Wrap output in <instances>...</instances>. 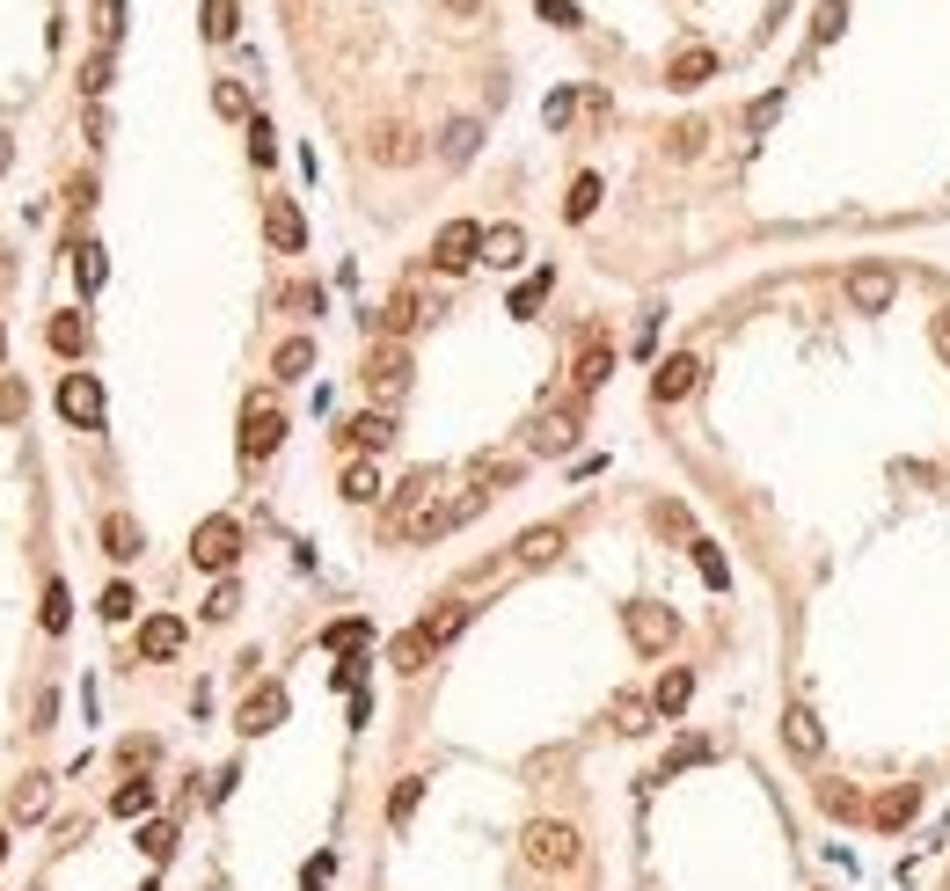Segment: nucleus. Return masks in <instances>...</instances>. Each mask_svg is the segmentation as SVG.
I'll use <instances>...</instances> for the list:
<instances>
[{
    "mask_svg": "<svg viewBox=\"0 0 950 891\" xmlns=\"http://www.w3.org/2000/svg\"><path fill=\"white\" fill-rule=\"evenodd\" d=\"M45 337H51V351H67V359H73V351H88V322H81V314H51Z\"/></svg>",
    "mask_w": 950,
    "mask_h": 891,
    "instance_id": "obj_29",
    "label": "nucleus"
},
{
    "mask_svg": "<svg viewBox=\"0 0 950 891\" xmlns=\"http://www.w3.org/2000/svg\"><path fill=\"white\" fill-rule=\"evenodd\" d=\"M417 796H424V774H410V782H395V796H388V819H395V826H402V819L417 811Z\"/></svg>",
    "mask_w": 950,
    "mask_h": 891,
    "instance_id": "obj_42",
    "label": "nucleus"
},
{
    "mask_svg": "<svg viewBox=\"0 0 950 891\" xmlns=\"http://www.w3.org/2000/svg\"><path fill=\"white\" fill-rule=\"evenodd\" d=\"M329 869H337V855H315V863L300 869V891H329Z\"/></svg>",
    "mask_w": 950,
    "mask_h": 891,
    "instance_id": "obj_53",
    "label": "nucleus"
},
{
    "mask_svg": "<svg viewBox=\"0 0 950 891\" xmlns=\"http://www.w3.org/2000/svg\"><path fill=\"white\" fill-rule=\"evenodd\" d=\"M438 8H446V15H461V23H468V15H476L483 0H438Z\"/></svg>",
    "mask_w": 950,
    "mask_h": 891,
    "instance_id": "obj_59",
    "label": "nucleus"
},
{
    "mask_svg": "<svg viewBox=\"0 0 950 891\" xmlns=\"http://www.w3.org/2000/svg\"><path fill=\"white\" fill-rule=\"evenodd\" d=\"M270 723H286V687H256L242 701V738H264Z\"/></svg>",
    "mask_w": 950,
    "mask_h": 891,
    "instance_id": "obj_10",
    "label": "nucleus"
},
{
    "mask_svg": "<svg viewBox=\"0 0 950 891\" xmlns=\"http://www.w3.org/2000/svg\"><path fill=\"white\" fill-rule=\"evenodd\" d=\"M614 723H622V731H644V723H651V701H644V695H622V701H614Z\"/></svg>",
    "mask_w": 950,
    "mask_h": 891,
    "instance_id": "obj_47",
    "label": "nucleus"
},
{
    "mask_svg": "<svg viewBox=\"0 0 950 891\" xmlns=\"http://www.w3.org/2000/svg\"><path fill=\"white\" fill-rule=\"evenodd\" d=\"M81 88H88V96H103V88H110V51H96V59L81 67Z\"/></svg>",
    "mask_w": 950,
    "mask_h": 891,
    "instance_id": "obj_49",
    "label": "nucleus"
},
{
    "mask_svg": "<svg viewBox=\"0 0 950 891\" xmlns=\"http://www.w3.org/2000/svg\"><path fill=\"white\" fill-rule=\"evenodd\" d=\"M687 701H695V673H681V665H673V673L658 679V695H651V709H658V717H681Z\"/></svg>",
    "mask_w": 950,
    "mask_h": 891,
    "instance_id": "obj_21",
    "label": "nucleus"
},
{
    "mask_svg": "<svg viewBox=\"0 0 950 891\" xmlns=\"http://www.w3.org/2000/svg\"><path fill=\"white\" fill-rule=\"evenodd\" d=\"M490 490H461V497H432V505L417 511L410 527H402V541H446L454 527H468V519H483Z\"/></svg>",
    "mask_w": 950,
    "mask_h": 891,
    "instance_id": "obj_1",
    "label": "nucleus"
},
{
    "mask_svg": "<svg viewBox=\"0 0 950 891\" xmlns=\"http://www.w3.org/2000/svg\"><path fill=\"white\" fill-rule=\"evenodd\" d=\"M608 373H614V351H608V344H585V359H578V373H570V381H578V395H592Z\"/></svg>",
    "mask_w": 950,
    "mask_h": 891,
    "instance_id": "obj_26",
    "label": "nucleus"
},
{
    "mask_svg": "<svg viewBox=\"0 0 950 891\" xmlns=\"http://www.w3.org/2000/svg\"><path fill=\"white\" fill-rule=\"evenodd\" d=\"M570 438H578V424H570V417H534L527 446H534V454H570Z\"/></svg>",
    "mask_w": 950,
    "mask_h": 891,
    "instance_id": "obj_22",
    "label": "nucleus"
},
{
    "mask_svg": "<svg viewBox=\"0 0 950 891\" xmlns=\"http://www.w3.org/2000/svg\"><path fill=\"white\" fill-rule=\"evenodd\" d=\"M118 29H124V8H118V0H96V37H103V45H110Z\"/></svg>",
    "mask_w": 950,
    "mask_h": 891,
    "instance_id": "obj_51",
    "label": "nucleus"
},
{
    "mask_svg": "<svg viewBox=\"0 0 950 891\" xmlns=\"http://www.w3.org/2000/svg\"><path fill=\"white\" fill-rule=\"evenodd\" d=\"M140 651L146 658H176L183 651V622H176V614H154V622L140 628Z\"/></svg>",
    "mask_w": 950,
    "mask_h": 891,
    "instance_id": "obj_19",
    "label": "nucleus"
},
{
    "mask_svg": "<svg viewBox=\"0 0 950 891\" xmlns=\"http://www.w3.org/2000/svg\"><path fill=\"white\" fill-rule=\"evenodd\" d=\"M286 308H300V314L322 308V286H286Z\"/></svg>",
    "mask_w": 950,
    "mask_h": 891,
    "instance_id": "obj_57",
    "label": "nucleus"
},
{
    "mask_svg": "<svg viewBox=\"0 0 950 891\" xmlns=\"http://www.w3.org/2000/svg\"><path fill=\"white\" fill-rule=\"evenodd\" d=\"M541 23H556V29H578V8H570V0H541Z\"/></svg>",
    "mask_w": 950,
    "mask_h": 891,
    "instance_id": "obj_54",
    "label": "nucleus"
},
{
    "mask_svg": "<svg viewBox=\"0 0 950 891\" xmlns=\"http://www.w3.org/2000/svg\"><path fill=\"white\" fill-rule=\"evenodd\" d=\"M103 270H110V264H103V249H96V241H73V286H81V292H96V286H103Z\"/></svg>",
    "mask_w": 950,
    "mask_h": 891,
    "instance_id": "obj_28",
    "label": "nucleus"
},
{
    "mask_svg": "<svg viewBox=\"0 0 950 891\" xmlns=\"http://www.w3.org/2000/svg\"><path fill=\"white\" fill-rule=\"evenodd\" d=\"M132 606H140V592H132V585H110V592H103V622H132Z\"/></svg>",
    "mask_w": 950,
    "mask_h": 891,
    "instance_id": "obj_44",
    "label": "nucleus"
},
{
    "mask_svg": "<svg viewBox=\"0 0 950 891\" xmlns=\"http://www.w3.org/2000/svg\"><path fill=\"white\" fill-rule=\"evenodd\" d=\"M702 146V118H687V124H673V154H695Z\"/></svg>",
    "mask_w": 950,
    "mask_h": 891,
    "instance_id": "obj_55",
    "label": "nucleus"
},
{
    "mask_svg": "<svg viewBox=\"0 0 950 891\" xmlns=\"http://www.w3.org/2000/svg\"><path fill=\"white\" fill-rule=\"evenodd\" d=\"M197 15H205V37H213V45H227V37L242 29V15H235V0H205Z\"/></svg>",
    "mask_w": 950,
    "mask_h": 891,
    "instance_id": "obj_30",
    "label": "nucleus"
},
{
    "mask_svg": "<svg viewBox=\"0 0 950 891\" xmlns=\"http://www.w3.org/2000/svg\"><path fill=\"white\" fill-rule=\"evenodd\" d=\"M782 738H790V752H804V760H811V752H819V723L804 717V709H790V723H782Z\"/></svg>",
    "mask_w": 950,
    "mask_h": 891,
    "instance_id": "obj_34",
    "label": "nucleus"
},
{
    "mask_svg": "<svg viewBox=\"0 0 950 891\" xmlns=\"http://www.w3.org/2000/svg\"><path fill=\"white\" fill-rule=\"evenodd\" d=\"M344 497H351V505H373V497H381V468H373V460H351V468H344Z\"/></svg>",
    "mask_w": 950,
    "mask_h": 891,
    "instance_id": "obj_27",
    "label": "nucleus"
},
{
    "mask_svg": "<svg viewBox=\"0 0 950 891\" xmlns=\"http://www.w3.org/2000/svg\"><path fill=\"white\" fill-rule=\"evenodd\" d=\"M249 154H256V169H270V161H278V132H270L264 118H249Z\"/></svg>",
    "mask_w": 950,
    "mask_h": 891,
    "instance_id": "obj_40",
    "label": "nucleus"
},
{
    "mask_svg": "<svg viewBox=\"0 0 950 891\" xmlns=\"http://www.w3.org/2000/svg\"><path fill=\"white\" fill-rule=\"evenodd\" d=\"M67 622H73V592L51 578V585H45V628H67Z\"/></svg>",
    "mask_w": 950,
    "mask_h": 891,
    "instance_id": "obj_39",
    "label": "nucleus"
},
{
    "mask_svg": "<svg viewBox=\"0 0 950 891\" xmlns=\"http://www.w3.org/2000/svg\"><path fill=\"white\" fill-rule=\"evenodd\" d=\"M570 110H578V103H570V96H563V88H556V96H549V110H541V118H549V124H570Z\"/></svg>",
    "mask_w": 950,
    "mask_h": 891,
    "instance_id": "obj_58",
    "label": "nucleus"
},
{
    "mask_svg": "<svg viewBox=\"0 0 950 891\" xmlns=\"http://www.w3.org/2000/svg\"><path fill=\"white\" fill-rule=\"evenodd\" d=\"M563 555V527H527L519 533V563H556Z\"/></svg>",
    "mask_w": 950,
    "mask_h": 891,
    "instance_id": "obj_25",
    "label": "nucleus"
},
{
    "mask_svg": "<svg viewBox=\"0 0 950 891\" xmlns=\"http://www.w3.org/2000/svg\"><path fill=\"white\" fill-rule=\"evenodd\" d=\"M505 482H519V460H505V454L476 460V490H505Z\"/></svg>",
    "mask_w": 950,
    "mask_h": 891,
    "instance_id": "obj_33",
    "label": "nucleus"
},
{
    "mask_svg": "<svg viewBox=\"0 0 950 891\" xmlns=\"http://www.w3.org/2000/svg\"><path fill=\"white\" fill-rule=\"evenodd\" d=\"M373 161H388V169L417 161V132H402V124H381V132H373Z\"/></svg>",
    "mask_w": 950,
    "mask_h": 891,
    "instance_id": "obj_20",
    "label": "nucleus"
},
{
    "mask_svg": "<svg viewBox=\"0 0 950 891\" xmlns=\"http://www.w3.org/2000/svg\"><path fill=\"white\" fill-rule=\"evenodd\" d=\"M118 752H124V768H146V760H154V738H124Z\"/></svg>",
    "mask_w": 950,
    "mask_h": 891,
    "instance_id": "obj_56",
    "label": "nucleus"
},
{
    "mask_svg": "<svg viewBox=\"0 0 950 891\" xmlns=\"http://www.w3.org/2000/svg\"><path fill=\"white\" fill-rule=\"evenodd\" d=\"M432 651H438V643L424 636V622H417V628H402V636L388 643V665H395V673H424V665H432Z\"/></svg>",
    "mask_w": 950,
    "mask_h": 891,
    "instance_id": "obj_13",
    "label": "nucleus"
},
{
    "mask_svg": "<svg viewBox=\"0 0 950 891\" xmlns=\"http://www.w3.org/2000/svg\"><path fill=\"white\" fill-rule=\"evenodd\" d=\"M519 256H527V234H519V227H490V234H483V264L512 270Z\"/></svg>",
    "mask_w": 950,
    "mask_h": 891,
    "instance_id": "obj_23",
    "label": "nucleus"
},
{
    "mask_svg": "<svg viewBox=\"0 0 950 891\" xmlns=\"http://www.w3.org/2000/svg\"><path fill=\"white\" fill-rule=\"evenodd\" d=\"M140 847H146V863H169L176 855V826H161V819L140 826Z\"/></svg>",
    "mask_w": 950,
    "mask_h": 891,
    "instance_id": "obj_38",
    "label": "nucleus"
},
{
    "mask_svg": "<svg viewBox=\"0 0 950 891\" xmlns=\"http://www.w3.org/2000/svg\"><path fill=\"white\" fill-rule=\"evenodd\" d=\"M45 804H51V782L45 774H23V782H15V796H8V819H45Z\"/></svg>",
    "mask_w": 950,
    "mask_h": 891,
    "instance_id": "obj_15",
    "label": "nucleus"
},
{
    "mask_svg": "<svg viewBox=\"0 0 950 891\" xmlns=\"http://www.w3.org/2000/svg\"><path fill=\"white\" fill-rule=\"evenodd\" d=\"M213 110H219V118H249V96H242V81H219V88H213Z\"/></svg>",
    "mask_w": 950,
    "mask_h": 891,
    "instance_id": "obj_45",
    "label": "nucleus"
},
{
    "mask_svg": "<svg viewBox=\"0 0 950 891\" xmlns=\"http://www.w3.org/2000/svg\"><path fill=\"white\" fill-rule=\"evenodd\" d=\"M461 628H468V600H438L432 614H424V636H432V643H454Z\"/></svg>",
    "mask_w": 950,
    "mask_h": 891,
    "instance_id": "obj_24",
    "label": "nucleus"
},
{
    "mask_svg": "<svg viewBox=\"0 0 950 891\" xmlns=\"http://www.w3.org/2000/svg\"><path fill=\"white\" fill-rule=\"evenodd\" d=\"M936 344H943V359H950V314H936Z\"/></svg>",
    "mask_w": 950,
    "mask_h": 891,
    "instance_id": "obj_60",
    "label": "nucleus"
},
{
    "mask_svg": "<svg viewBox=\"0 0 950 891\" xmlns=\"http://www.w3.org/2000/svg\"><path fill=\"white\" fill-rule=\"evenodd\" d=\"M264 234L278 241L286 256H300V249H308V219H300V205H292V197H270V205H264Z\"/></svg>",
    "mask_w": 950,
    "mask_h": 891,
    "instance_id": "obj_9",
    "label": "nucleus"
},
{
    "mask_svg": "<svg viewBox=\"0 0 950 891\" xmlns=\"http://www.w3.org/2000/svg\"><path fill=\"white\" fill-rule=\"evenodd\" d=\"M235 606H242V592H235V585L219 578V585H213V600H205V614H213V622H227V614H235Z\"/></svg>",
    "mask_w": 950,
    "mask_h": 891,
    "instance_id": "obj_50",
    "label": "nucleus"
},
{
    "mask_svg": "<svg viewBox=\"0 0 950 891\" xmlns=\"http://www.w3.org/2000/svg\"><path fill=\"white\" fill-rule=\"evenodd\" d=\"M344 438H351V446H365V454H381V446L395 438V417L388 410H365V417H351V424H344Z\"/></svg>",
    "mask_w": 950,
    "mask_h": 891,
    "instance_id": "obj_17",
    "label": "nucleus"
},
{
    "mask_svg": "<svg viewBox=\"0 0 950 891\" xmlns=\"http://www.w3.org/2000/svg\"><path fill=\"white\" fill-rule=\"evenodd\" d=\"M8 161H15V140H8V132H0V176H8Z\"/></svg>",
    "mask_w": 950,
    "mask_h": 891,
    "instance_id": "obj_61",
    "label": "nucleus"
},
{
    "mask_svg": "<svg viewBox=\"0 0 950 891\" xmlns=\"http://www.w3.org/2000/svg\"><path fill=\"white\" fill-rule=\"evenodd\" d=\"M322 643H329V651H344V658H351V651H365V643H373V622H337V628H329V636H322Z\"/></svg>",
    "mask_w": 950,
    "mask_h": 891,
    "instance_id": "obj_35",
    "label": "nucleus"
},
{
    "mask_svg": "<svg viewBox=\"0 0 950 891\" xmlns=\"http://www.w3.org/2000/svg\"><path fill=\"white\" fill-rule=\"evenodd\" d=\"M0 359H8V329H0Z\"/></svg>",
    "mask_w": 950,
    "mask_h": 891,
    "instance_id": "obj_63",
    "label": "nucleus"
},
{
    "mask_svg": "<svg viewBox=\"0 0 950 891\" xmlns=\"http://www.w3.org/2000/svg\"><path fill=\"white\" fill-rule=\"evenodd\" d=\"M906 819H914V790H892L877 804V826H906Z\"/></svg>",
    "mask_w": 950,
    "mask_h": 891,
    "instance_id": "obj_46",
    "label": "nucleus"
},
{
    "mask_svg": "<svg viewBox=\"0 0 950 891\" xmlns=\"http://www.w3.org/2000/svg\"><path fill=\"white\" fill-rule=\"evenodd\" d=\"M0 863H8V826H0Z\"/></svg>",
    "mask_w": 950,
    "mask_h": 891,
    "instance_id": "obj_62",
    "label": "nucleus"
},
{
    "mask_svg": "<svg viewBox=\"0 0 950 891\" xmlns=\"http://www.w3.org/2000/svg\"><path fill=\"white\" fill-rule=\"evenodd\" d=\"M681 636V622H673V606H629V643L644 658H658L665 643Z\"/></svg>",
    "mask_w": 950,
    "mask_h": 891,
    "instance_id": "obj_6",
    "label": "nucleus"
},
{
    "mask_svg": "<svg viewBox=\"0 0 950 891\" xmlns=\"http://www.w3.org/2000/svg\"><path fill=\"white\" fill-rule=\"evenodd\" d=\"M549 286H556V278H549V270H534V278H527V286L512 292V314H534L541 300H549Z\"/></svg>",
    "mask_w": 950,
    "mask_h": 891,
    "instance_id": "obj_41",
    "label": "nucleus"
},
{
    "mask_svg": "<svg viewBox=\"0 0 950 891\" xmlns=\"http://www.w3.org/2000/svg\"><path fill=\"white\" fill-rule=\"evenodd\" d=\"M23 410H29V387L23 381H0V424H15Z\"/></svg>",
    "mask_w": 950,
    "mask_h": 891,
    "instance_id": "obj_48",
    "label": "nucleus"
},
{
    "mask_svg": "<svg viewBox=\"0 0 950 891\" xmlns=\"http://www.w3.org/2000/svg\"><path fill=\"white\" fill-rule=\"evenodd\" d=\"M695 760H709V746H702V738H687V746H673V752H665V774L695 768Z\"/></svg>",
    "mask_w": 950,
    "mask_h": 891,
    "instance_id": "obj_52",
    "label": "nucleus"
},
{
    "mask_svg": "<svg viewBox=\"0 0 950 891\" xmlns=\"http://www.w3.org/2000/svg\"><path fill=\"white\" fill-rule=\"evenodd\" d=\"M191 555H197V570H235V555H242V527H235V519H205V527L191 533Z\"/></svg>",
    "mask_w": 950,
    "mask_h": 891,
    "instance_id": "obj_4",
    "label": "nucleus"
},
{
    "mask_svg": "<svg viewBox=\"0 0 950 891\" xmlns=\"http://www.w3.org/2000/svg\"><path fill=\"white\" fill-rule=\"evenodd\" d=\"M695 381H702V365L681 351V359H665V365L651 373V395H658V402H681V395H695Z\"/></svg>",
    "mask_w": 950,
    "mask_h": 891,
    "instance_id": "obj_11",
    "label": "nucleus"
},
{
    "mask_svg": "<svg viewBox=\"0 0 950 891\" xmlns=\"http://www.w3.org/2000/svg\"><path fill=\"white\" fill-rule=\"evenodd\" d=\"M278 438H286V417L270 410V402H249V410H242V460L278 454Z\"/></svg>",
    "mask_w": 950,
    "mask_h": 891,
    "instance_id": "obj_5",
    "label": "nucleus"
},
{
    "mask_svg": "<svg viewBox=\"0 0 950 891\" xmlns=\"http://www.w3.org/2000/svg\"><path fill=\"white\" fill-rule=\"evenodd\" d=\"M592 205H600V176H578V183H570V197H563V213H570V219H592Z\"/></svg>",
    "mask_w": 950,
    "mask_h": 891,
    "instance_id": "obj_36",
    "label": "nucleus"
},
{
    "mask_svg": "<svg viewBox=\"0 0 950 891\" xmlns=\"http://www.w3.org/2000/svg\"><path fill=\"white\" fill-rule=\"evenodd\" d=\"M365 387H373V395H402V387H410V351H402V344H381V351H373V359H365Z\"/></svg>",
    "mask_w": 950,
    "mask_h": 891,
    "instance_id": "obj_8",
    "label": "nucleus"
},
{
    "mask_svg": "<svg viewBox=\"0 0 950 891\" xmlns=\"http://www.w3.org/2000/svg\"><path fill=\"white\" fill-rule=\"evenodd\" d=\"M424 314H432V300H424L417 286H402V292L388 300V308H381V329H388V337H410V329L424 322Z\"/></svg>",
    "mask_w": 950,
    "mask_h": 891,
    "instance_id": "obj_12",
    "label": "nucleus"
},
{
    "mask_svg": "<svg viewBox=\"0 0 950 891\" xmlns=\"http://www.w3.org/2000/svg\"><path fill=\"white\" fill-rule=\"evenodd\" d=\"M519 847H527V863H534V869H549V877H556V869H570V863H578V833H570V826H563V819H534V826H527V841H519Z\"/></svg>",
    "mask_w": 950,
    "mask_h": 891,
    "instance_id": "obj_2",
    "label": "nucleus"
},
{
    "mask_svg": "<svg viewBox=\"0 0 950 891\" xmlns=\"http://www.w3.org/2000/svg\"><path fill=\"white\" fill-rule=\"evenodd\" d=\"M695 570H702V585H731L724 555H717V541H695Z\"/></svg>",
    "mask_w": 950,
    "mask_h": 891,
    "instance_id": "obj_43",
    "label": "nucleus"
},
{
    "mask_svg": "<svg viewBox=\"0 0 950 891\" xmlns=\"http://www.w3.org/2000/svg\"><path fill=\"white\" fill-rule=\"evenodd\" d=\"M476 140H483V132H476V118H454V124H446V140H438V154H446V161H468V154H476Z\"/></svg>",
    "mask_w": 950,
    "mask_h": 891,
    "instance_id": "obj_32",
    "label": "nucleus"
},
{
    "mask_svg": "<svg viewBox=\"0 0 950 891\" xmlns=\"http://www.w3.org/2000/svg\"><path fill=\"white\" fill-rule=\"evenodd\" d=\"M110 811H118V819H140V811H154V782H124Z\"/></svg>",
    "mask_w": 950,
    "mask_h": 891,
    "instance_id": "obj_37",
    "label": "nucleus"
},
{
    "mask_svg": "<svg viewBox=\"0 0 950 891\" xmlns=\"http://www.w3.org/2000/svg\"><path fill=\"white\" fill-rule=\"evenodd\" d=\"M59 417L96 432V424H103V387L88 381V373H67V381H59Z\"/></svg>",
    "mask_w": 950,
    "mask_h": 891,
    "instance_id": "obj_7",
    "label": "nucleus"
},
{
    "mask_svg": "<svg viewBox=\"0 0 950 891\" xmlns=\"http://www.w3.org/2000/svg\"><path fill=\"white\" fill-rule=\"evenodd\" d=\"M432 264L438 270H468V264H483V227L476 219H446L432 241Z\"/></svg>",
    "mask_w": 950,
    "mask_h": 891,
    "instance_id": "obj_3",
    "label": "nucleus"
},
{
    "mask_svg": "<svg viewBox=\"0 0 950 891\" xmlns=\"http://www.w3.org/2000/svg\"><path fill=\"white\" fill-rule=\"evenodd\" d=\"M849 300H855L863 314L892 308V270H855V278H849Z\"/></svg>",
    "mask_w": 950,
    "mask_h": 891,
    "instance_id": "obj_16",
    "label": "nucleus"
},
{
    "mask_svg": "<svg viewBox=\"0 0 950 891\" xmlns=\"http://www.w3.org/2000/svg\"><path fill=\"white\" fill-rule=\"evenodd\" d=\"M103 555H118V563L140 555V519H132V511H110V519H103Z\"/></svg>",
    "mask_w": 950,
    "mask_h": 891,
    "instance_id": "obj_18",
    "label": "nucleus"
},
{
    "mask_svg": "<svg viewBox=\"0 0 950 891\" xmlns=\"http://www.w3.org/2000/svg\"><path fill=\"white\" fill-rule=\"evenodd\" d=\"M709 73H717V51L687 45V51H673V67H665V88H702Z\"/></svg>",
    "mask_w": 950,
    "mask_h": 891,
    "instance_id": "obj_14",
    "label": "nucleus"
},
{
    "mask_svg": "<svg viewBox=\"0 0 950 891\" xmlns=\"http://www.w3.org/2000/svg\"><path fill=\"white\" fill-rule=\"evenodd\" d=\"M270 365H278V381H300V373H308V365H315V344H308V337H292V344H278V359H270Z\"/></svg>",
    "mask_w": 950,
    "mask_h": 891,
    "instance_id": "obj_31",
    "label": "nucleus"
}]
</instances>
